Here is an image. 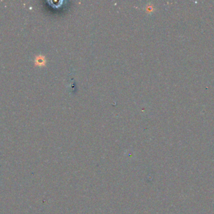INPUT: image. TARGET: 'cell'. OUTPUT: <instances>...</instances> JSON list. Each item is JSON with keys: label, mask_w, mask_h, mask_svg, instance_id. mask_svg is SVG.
Instances as JSON below:
<instances>
[{"label": "cell", "mask_w": 214, "mask_h": 214, "mask_svg": "<svg viewBox=\"0 0 214 214\" xmlns=\"http://www.w3.org/2000/svg\"><path fill=\"white\" fill-rule=\"evenodd\" d=\"M35 63H36V65H38L39 66L44 65L45 64V63H46V60H45V57L43 56V55H38L36 57Z\"/></svg>", "instance_id": "cell-1"}]
</instances>
